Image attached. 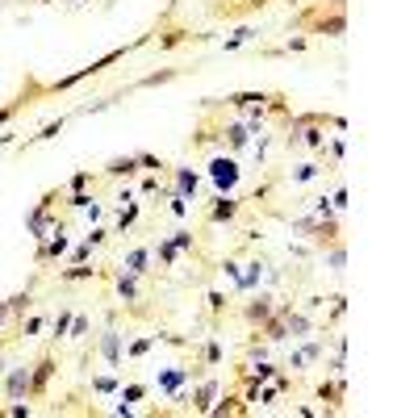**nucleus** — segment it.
I'll list each match as a JSON object with an SVG mask.
<instances>
[{"instance_id":"nucleus-24","label":"nucleus","mask_w":418,"mask_h":418,"mask_svg":"<svg viewBox=\"0 0 418 418\" xmlns=\"http://www.w3.org/2000/svg\"><path fill=\"white\" fill-rule=\"evenodd\" d=\"M151 343H155V339H139V343L130 347V356H134V360H139V356H146V352H151Z\"/></svg>"},{"instance_id":"nucleus-27","label":"nucleus","mask_w":418,"mask_h":418,"mask_svg":"<svg viewBox=\"0 0 418 418\" xmlns=\"http://www.w3.org/2000/svg\"><path fill=\"white\" fill-rule=\"evenodd\" d=\"M318 4H330V8H347V0H318Z\"/></svg>"},{"instance_id":"nucleus-5","label":"nucleus","mask_w":418,"mask_h":418,"mask_svg":"<svg viewBox=\"0 0 418 418\" xmlns=\"http://www.w3.org/2000/svg\"><path fill=\"white\" fill-rule=\"evenodd\" d=\"M272 310H277V297H272V293H251V297L238 306V314H243L251 326H260L268 314H272Z\"/></svg>"},{"instance_id":"nucleus-10","label":"nucleus","mask_w":418,"mask_h":418,"mask_svg":"<svg viewBox=\"0 0 418 418\" xmlns=\"http://www.w3.org/2000/svg\"><path fill=\"white\" fill-rule=\"evenodd\" d=\"M122 339H126V335H117V330H105V335H100V352H105L109 364H122Z\"/></svg>"},{"instance_id":"nucleus-16","label":"nucleus","mask_w":418,"mask_h":418,"mask_svg":"<svg viewBox=\"0 0 418 418\" xmlns=\"http://www.w3.org/2000/svg\"><path fill=\"white\" fill-rule=\"evenodd\" d=\"M209 414H247V406H243V397H222V406H209Z\"/></svg>"},{"instance_id":"nucleus-25","label":"nucleus","mask_w":418,"mask_h":418,"mask_svg":"<svg viewBox=\"0 0 418 418\" xmlns=\"http://www.w3.org/2000/svg\"><path fill=\"white\" fill-rule=\"evenodd\" d=\"M209 306H214V314H222L226 310V297L222 293H209Z\"/></svg>"},{"instance_id":"nucleus-15","label":"nucleus","mask_w":418,"mask_h":418,"mask_svg":"<svg viewBox=\"0 0 418 418\" xmlns=\"http://www.w3.org/2000/svg\"><path fill=\"white\" fill-rule=\"evenodd\" d=\"M134 222H139V201H130V197H126V209L117 214V231L126 234L130 226H134Z\"/></svg>"},{"instance_id":"nucleus-11","label":"nucleus","mask_w":418,"mask_h":418,"mask_svg":"<svg viewBox=\"0 0 418 418\" xmlns=\"http://www.w3.org/2000/svg\"><path fill=\"white\" fill-rule=\"evenodd\" d=\"M314 360H323V343H306L301 352H293L289 368H306V364H314Z\"/></svg>"},{"instance_id":"nucleus-20","label":"nucleus","mask_w":418,"mask_h":418,"mask_svg":"<svg viewBox=\"0 0 418 418\" xmlns=\"http://www.w3.org/2000/svg\"><path fill=\"white\" fill-rule=\"evenodd\" d=\"M176 185H180V197H192V188H197V176L192 172H185V168H176Z\"/></svg>"},{"instance_id":"nucleus-28","label":"nucleus","mask_w":418,"mask_h":418,"mask_svg":"<svg viewBox=\"0 0 418 418\" xmlns=\"http://www.w3.org/2000/svg\"><path fill=\"white\" fill-rule=\"evenodd\" d=\"M47 4H50V0H47Z\"/></svg>"},{"instance_id":"nucleus-8","label":"nucleus","mask_w":418,"mask_h":418,"mask_svg":"<svg viewBox=\"0 0 418 418\" xmlns=\"http://www.w3.org/2000/svg\"><path fill=\"white\" fill-rule=\"evenodd\" d=\"M126 272H130V277H146V272H151V247H134V251L126 255Z\"/></svg>"},{"instance_id":"nucleus-18","label":"nucleus","mask_w":418,"mask_h":418,"mask_svg":"<svg viewBox=\"0 0 418 418\" xmlns=\"http://www.w3.org/2000/svg\"><path fill=\"white\" fill-rule=\"evenodd\" d=\"M326 260H330V268H335V272H343V264H347V247H343V238H339V243H330V255H326Z\"/></svg>"},{"instance_id":"nucleus-14","label":"nucleus","mask_w":418,"mask_h":418,"mask_svg":"<svg viewBox=\"0 0 418 418\" xmlns=\"http://www.w3.org/2000/svg\"><path fill=\"white\" fill-rule=\"evenodd\" d=\"M63 251H67V234H54V238H50L47 247L38 251V264H47V260H54V255H63Z\"/></svg>"},{"instance_id":"nucleus-9","label":"nucleus","mask_w":418,"mask_h":418,"mask_svg":"<svg viewBox=\"0 0 418 418\" xmlns=\"http://www.w3.org/2000/svg\"><path fill=\"white\" fill-rule=\"evenodd\" d=\"M318 397H323L330 410L343 406V372H339V381H323V385H318Z\"/></svg>"},{"instance_id":"nucleus-1","label":"nucleus","mask_w":418,"mask_h":418,"mask_svg":"<svg viewBox=\"0 0 418 418\" xmlns=\"http://www.w3.org/2000/svg\"><path fill=\"white\" fill-rule=\"evenodd\" d=\"M301 34H326V38H343L347 34V8H330V4H314L306 13L293 17Z\"/></svg>"},{"instance_id":"nucleus-19","label":"nucleus","mask_w":418,"mask_h":418,"mask_svg":"<svg viewBox=\"0 0 418 418\" xmlns=\"http://www.w3.org/2000/svg\"><path fill=\"white\" fill-rule=\"evenodd\" d=\"M172 247L185 255V251H197V238H192V231H176L172 234Z\"/></svg>"},{"instance_id":"nucleus-22","label":"nucleus","mask_w":418,"mask_h":418,"mask_svg":"<svg viewBox=\"0 0 418 418\" xmlns=\"http://www.w3.org/2000/svg\"><path fill=\"white\" fill-rule=\"evenodd\" d=\"M146 393H151V385H130L122 397H126V402H139V397H146Z\"/></svg>"},{"instance_id":"nucleus-6","label":"nucleus","mask_w":418,"mask_h":418,"mask_svg":"<svg viewBox=\"0 0 418 418\" xmlns=\"http://www.w3.org/2000/svg\"><path fill=\"white\" fill-rule=\"evenodd\" d=\"M4 389H8V402H30V364H17L8 372Z\"/></svg>"},{"instance_id":"nucleus-13","label":"nucleus","mask_w":418,"mask_h":418,"mask_svg":"<svg viewBox=\"0 0 418 418\" xmlns=\"http://www.w3.org/2000/svg\"><path fill=\"white\" fill-rule=\"evenodd\" d=\"M318 172H323V163H318V159H310V163L293 168V172H289V180H293V185H306V180H314Z\"/></svg>"},{"instance_id":"nucleus-7","label":"nucleus","mask_w":418,"mask_h":418,"mask_svg":"<svg viewBox=\"0 0 418 418\" xmlns=\"http://www.w3.org/2000/svg\"><path fill=\"white\" fill-rule=\"evenodd\" d=\"M284 326H289V339H306L310 330H314V323H310V314L306 310H284Z\"/></svg>"},{"instance_id":"nucleus-4","label":"nucleus","mask_w":418,"mask_h":418,"mask_svg":"<svg viewBox=\"0 0 418 418\" xmlns=\"http://www.w3.org/2000/svg\"><path fill=\"white\" fill-rule=\"evenodd\" d=\"M218 393H222V381H218V376H205V381L188 393V402H192L188 410H192V414H209V406L218 402Z\"/></svg>"},{"instance_id":"nucleus-17","label":"nucleus","mask_w":418,"mask_h":418,"mask_svg":"<svg viewBox=\"0 0 418 418\" xmlns=\"http://www.w3.org/2000/svg\"><path fill=\"white\" fill-rule=\"evenodd\" d=\"M155 255H159V260H163V264H168V268H172V264H176V260H180V251H176V247H172V238H159V243H155Z\"/></svg>"},{"instance_id":"nucleus-26","label":"nucleus","mask_w":418,"mask_h":418,"mask_svg":"<svg viewBox=\"0 0 418 418\" xmlns=\"http://www.w3.org/2000/svg\"><path fill=\"white\" fill-rule=\"evenodd\" d=\"M38 326H42V318H25V323H21V335H34Z\"/></svg>"},{"instance_id":"nucleus-12","label":"nucleus","mask_w":418,"mask_h":418,"mask_svg":"<svg viewBox=\"0 0 418 418\" xmlns=\"http://www.w3.org/2000/svg\"><path fill=\"white\" fill-rule=\"evenodd\" d=\"M109 176H134L139 172V155H126V159H109V168H105Z\"/></svg>"},{"instance_id":"nucleus-23","label":"nucleus","mask_w":418,"mask_h":418,"mask_svg":"<svg viewBox=\"0 0 418 418\" xmlns=\"http://www.w3.org/2000/svg\"><path fill=\"white\" fill-rule=\"evenodd\" d=\"M251 38H255V34H251V30H238V34H234V38H226V50L243 47V42H251Z\"/></svg>"},{"instance_id":"nucleus-2","label":"nucleus","mask_w":418,"mask_h":418,"mask_svg":"<svg viewBox=\"0 0 418 418\" xmlns=\"http://www.w3.org/2000/svg\"><path fill=\"white\" fill-rule=\"evenodd\" d=\"M238 176H243V168H238L234 155H214V159H209V180L222 188V192H231V188L238 185Z\"/></svg>"},{"instance_id":"nucleus-21","label":"nucleus","mask_w":418,"mask_h":418,"mask_svg":"<svg viewBox=\"0 0 418 418\" xmlns=\"http://www.w3.org/2000/svg\"><path fill=\"white\" fill-rule=\"evenodd\" d=\"M71 318H76V314H71V310H63V314L54 318V326H50V335H54V339H67V326H71Z\"/></svg>"},{"instance_id":"nucleus-3","label":"nucleus","mask_w":418,"mask_h":418,"mask_svg":"<svg viewBox=\"0 0 418 418\" xmlns=\"http://www.w3.org/2000/svg\"><path fill=\"white\" fill-rule=\"evenodd\" d=\"M243 205H247V201H238V197H226V192H222V197H218V201L205 209V222H209V226H222V222L231 226V222H238Z\"/></svg>"}]
</instances>
